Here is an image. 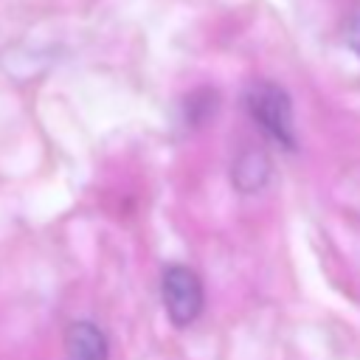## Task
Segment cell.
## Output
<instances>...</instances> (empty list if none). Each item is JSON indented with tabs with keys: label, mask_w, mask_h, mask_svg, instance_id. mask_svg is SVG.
I'll return each instance as SVG.
<instances>
[{
	"label": "cell",
	"mask_w": 360,
	"mask_h": 360,
	"mask_svg": "<svg viewBox=\"0 0 360 360\" xmlns=\"http://www.w3.org/2000/svg\"><path fill=\"white\" fill-rule=\"evenodd\" d=\"M242 107L259 132L281 149H295V118L287 90L276 82L256 79L242 93Z\"/></svg>",
	"instance_id": "cell-1"
},
{
	"label": "cell",
	"mask_w": 360,
	"mask_h": 360,
	"mask_svg": "<svg viewBox=\"0 0 360 360\" xmlns=\"http://www.w3.org/2000/svg\"><path fill=\"white\" fill-rule=\"evenodd\" d=\"M160 298L172 326L186 329L200 318L205 307L202 278L188 264H169L160 276Z\"/></svg>",
	"instance_id": "cell-2"
},
{
	"label": "cell",
	"mask_w": 360,
	"mask_h": 360,
	"mask_svg": "<svg viewBox=\"0 0 360 360\" xmlns=\"http://www.w3.org/2000/svg\"><path fill=\"white\" fill-rule=\"evenodd\" d=\"M107 338L93 321H76L65 332V360H107Z\"/></svg>",
	"instance_id": "cell-3"
},
{
	"label": "cell",
	"mask_w": 360,
	"mask_h": 360,
	"mask_svg": "<svg viewBox=\"0 0 360 360\" xmlns=\"http://www.w3.org/2000/svg\"><path fill=\"white\" fill-rule=\"evenodd\" d=\"M270 177V160L262 149H245L233 160V186L239 191H259Z\"/></svg>",
	"instance_id": "cell-4"
},
{
	"label": "cell",
	"mask_w": 360,
	"mask_h": 360,
	"mask_svg": "<svg viewBox=\"0 0 360 360\" xmlns=\"http://www.w3.org/2000/svg\"><path fill=\"white\" fill-rule=\"evenodd\" d=\"M343 39H346L349 51H352L354 56H360V6H357L352 14H349L346 28H343Z\"/></svg>",
	"instance_id": "cell-5"
}]
</instances>
